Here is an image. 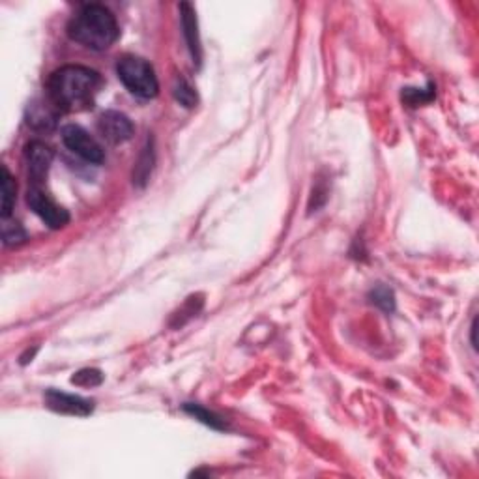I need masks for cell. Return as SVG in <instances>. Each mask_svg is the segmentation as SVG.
Listing matches in <instances>:
<instances>
[{"label": "cell", "mask_w": 479, "mask_h": 479, "mask_svg": "<svg viewBox=\"0 0 479 479\" xmlns=\"http://www.w3.org/2000/svg\"><path fill=\"white\" fill-rule=\"evenodd\" d=\"M402 97H407L408 103H412V105H418V103H423V102H429L432 97V92H429V94H423L421 90L418 92V88H407L405 92H402Z\"/></svg>", "instance_id": "18"}, {"label": "cell", "mask_w": 479, "mask_h": 479, "mask_svg": "<svg viewBox=\"0 0 479 479\" xmlns=\"http://www.w3.org/2000/svg\"><path fill=\"white\" fill-rule=\"evenodd\" d=\"M182 408H184V412H187L189 416L198 419V421H203L204 425L216 429V431H225V429H227L225 419H223L221 416H217L216 412L208 410V408L201 407V405H193V402H186Z\"/></svg>", "instance_id": "10"}, {"label": "cell", "mask_w": 479, "mask_h": 479, "mask_svg": "<svg viewBox=\"0 0 479 479\" xmlns=\"http://www.w3.org/2000/svg\"><path fill=\"white\" fill-rule=\"evenodd\" d=\"M62 141L73 154L83 157L84 162L100 165L105 159V152H103L102 144L92 137L84 127L70 124V126L62 127Z\"/></svg>", "instance_id": "4"}, {"label": "cell", "mask_w": 479, "mask_h": 479, "mask_svg": "<svg viewBox=\"0 0 479 479\" xmlns=\"http://www.w3.org/2000/svg\"><path fill=\"white\" fill-rule=\"evenodd\" d=\"M24 159L29 167V178L32 186L42 187L43 180L47 178V173L53 165L54 152L42 141H32L24 148Z\"/></svg>", "instance_id": "6"}, {"label": "cell", "mask_w": 479, "mask_h": 479, "mask_svg": "<svg viewBox=\"0 0 479 479\" xmlns=\"http://www.w3.org/2000/svg\"><path fill=\"white\" fill-rule=\"evenodd\" d=\"M100 86L102 77L94 70L84 66H64L49 79V100L58 111L79 113L94 105Z\"/></svg>", "instance_id": "1"}, {"label": "cell", "mask_w": 479, "mask_h": 479, "mask_svg": "<svg viewBox=\"0 0 479 479\" xmlns=\"http://www.w3.org/2000/svg\"><path fill=\"white\" fill-rule=\"evenodd\" d=\"M476 324H478V320L473 318L472 328H470V331H472V347H473V348H478V345H476Z\"/></svg>", "instance_id": "19"}, {"label": "cell", "mask_w": 479, "mask_h": 479, "mask_svg": "<svg viewBox=\"0 0 479 479\" xmlns=\"http://www.w3.org/2000/svg\"><path fill=\"white\" fill-rule=\"evenodd\" d=\"M15 182L6 167L2 168V219L12 216L13 204H15Z\"/></svg>", "instance_id": "11"}, {"label": "cell", "mask_w": 479, "mask_h": 479, "mask_svg": "<svg viewBox=\"0 0 479 479\" xmlns=\"http://www.w3.org/2000/svg\"><path fill=\"white\" fill-rule=\"evenodd\" d=\"M152 163H154V152H152V148H144V154L139 159V165L135 168V174H133V182L135 184H139V186L146 184V180H148L150 173H152Z\"/></svg>", "instance_id": "15"}, {"label": "cell", "mask_w": 479, "mask_h": 479, "mask_svg": "<svg viewBox=\"0 0 479 479\" xmlns=\"http://www.w3.org/2000/svg\"><path fill=\"white\" fill-rule=\"evenodd\" d=\"M26 203H29V206L32 208V212H34L43 223H47L51 228H62L70 223V214H68V210L54 203L53 198L49 197L42 187H30L29 193H26Z\"/></svg>", "instance_id": "5"}, {"label": "cell", "mask_w": 479, "mask_h": 479, "mask_svg": "<svg viewBox=\"0 0 479 479\" xmlns=\"http://www.w3.org/2000/svg\"><path fill=\"white\" fill-rule=\"evenodd\" d=\"M118 23L102 4H86L68 23V36L92 51H105L118 40Z\"/></svg>", "instance_id": "2"}, {"label": "cell", "mask_w": 479, "mask_h": 479, "mask_svg": "<svg viewBox=\"0 0 479 479\" xmlns=\"http://www.w3.org/2000/svg\"><path fill=\"white\" fill-rule=\"evenodd\" d=\"M45 407L51 408L53 412L70 414V416H90L94 410V402L84 397L64 393L58 389H49L45 393Z\"/></svg>", "instance_id": "7"}, {"label": "cell", "mask_w": 479, "mask_h": 479, "mask_svg": "<svg viewBox=\"0 0 479 479\" xmlns=\"http://www.w3.org/2000/svg\"><path fill=\"white\" fill-rule=\"evenodd\" d=\"M369 298H371L372 304H375L377 307H380L382 311L389 313V311H393V309H395V299H393V292H391L388 287L372 288L371 294H369Z\"/></svg>", "instance_id": "16"}, {"label": "cell", "mask_w": 479, "mask_h": 479, "mask_svg": "<svg viewBox=\"0 0 479 479\" xmlns=\"http://www.w3.org/2000/svg\"><path fill=\"white\" fill-rule=\"evenodd\" d=\"M97 129L109 143L122 144L133 137V124L124 113L107 111L97 120Z\"/></svg>", "instance_id": "8"}, {"label": "cell", "mask_w": 479, "mask_h": 479, "mask_svg": "<svg viewBox=\"0 0 479 479\" xmlns=\"http://www.w3.org/2000/svg\"><path fill=\"white\" fill-rule=\"evenodd\" d=\"M29 124H32L36 129H51L56 124V116L51 114V111L47 107L34 103L29 109Z\"/></svg>", "instance_id": "12"}, {"label": "cell", "mask_w": 479, "mask_h": 479, "mask_svg": "<svg viewBox=\"0 0 479 479\" xmlns=\"http://www.w3.org/2000/svg\"><path fill=\"white\" fill-rule=\"evenodd\" d=\"M24 240H26V230L17 221H10V217L2 219V242H4V246H21Z\"/></svg>", "instance_id": "13"}, {"label": "cell", "mask_w": 479, "mask_h": 479, "mask_svg": "<svg viewBox=\"0 0 479 479\" xmlns=\"http://www.w3.org/2000/svg\"><path fill=\"white\" fill-rule=\"evenodd\" d=\"M174 97H176V102L182 103L187 109H193L198 102L197 92L193 90V86L187 83L186 79H178L176 81V84H174Z\"/></svg>", "instance_id": "14"}, {"label": "cell", "mask_w": 479, "mask_h": 479, "mask_svg": "<svg viewBox=\"0 0 479 479\" xmlns=\"http://www.w3.org/2000/svg\"><path fill=\"white\" fill-rule=\"evenodd\" d=\"M72 382L75 386H81V388H94V386H100L103 382V375L97 369H81L73 375Z\"/></svg>", "instance_id": "17"}, {"label": "cell", "mask_w": 479, "mask_h": 479, "mask_svg": "<svg viewBox=\"0 0 479 479\" xmlns=\"http://www.w3.org/2000/svg\"><path fill=\"white\" fill-rule=\"evenodd\" d=\"M116 73L122 84L126 86L133 96L143 97V100H152L157 96L159 83H157L156 72L141 56L126 54L118 60L116 64Z\"/></svg>", "instance_id": "3"}, {"label": "cell", "mask_w": 479, "mask_h": 479, "mask_svg": "<svg viewBox=\"0 0 479 479\" xmlns=\"http://www.w3.org/2000/svg\"><path fill=\"white\" fill-rule=\"evenodd\" d=\"M182 29H184V36L187 40V47L191 51L193 60L201 64V42H198V32H197V17L195 12L189 4H182Z\"/></svg>", "instance_id": "9"}]
</instances>
